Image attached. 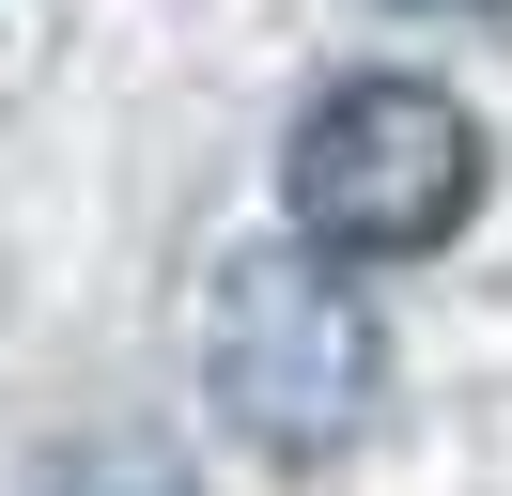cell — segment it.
Returning a JSON list of instances; mask_svg holds the SVG:
<instances>
[{
	"mask_svg": "<svg viewBox=\"0 0 512 496\" xmlns=\"http://www.w3.org/2000/svg\"><path fill=\"white\" fill-rule=\"evenodd\" d=\"M280 202L342 264H419V248H450L481 217V124H466V93L404 78V62L326 78L280 140Z\"/></svg>",
	"mask_w": 512,
	"mask_h": 496,
	"instance_id": "cell-2",
	"label": "cell"
},
{
	"mask_svg": "<svg viewBox=\"0 0 512 496\" xmlns=\"http://www.w3.org/2000/svg\"><path fill=\"white\" fill-rule=\"evenodd\" d=\"M202 403L249 434L264 465H326L373 434L388 403V326L357 295L342 248L280 233V248H233L218 295H202Z\"/></svg>",
	"mask_w": 512,
	"mask_h": 496,
	"instance_id": "cell-1",
	"label": "cell"
},
{
	"mask_svg": "<svg viewBox=\"0 0 512 496\" xmlns=\"http://www.w3.org/2000/svg\"><path fill=\"white\" fill-rule=\"evenodd\" d=\"M32 496H202L171 434H78V450L32 465Z\"/></svg>",
	"mask_w": 512,
	"mask_h": 496,
	"instance_id": "cell-3",
	"label": "cell"
}]
</instances>
